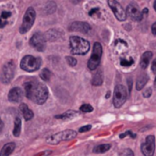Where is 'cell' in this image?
Returning <instances> with one entry per match:
<instances>
[{"label":"cell","instance_id":"cell-31","mask_svg":"<svg viewBox=\"0 0 156 156\" xmlns=\"http://www.w3.org/2000/svg\"><path fill=\"white\" fill-rule=\"evenodd\" d=\"M90 129H91V125H85V126L80 128L79 132L80 133H86V132H89Z\"/></svg>","mask_w":156,"mask_h":156},{"label":"cell","instance_id":"cell-9","mask_svg":"<svg viewBox=\"0 0 156 156\" xmlns=\"http://www.w3.org/2000/svg\"><path fill=\"white\" fill-rule=\"evenodd\" d=\"M142 153L144 156H154L155 152V138L154 135L146 137L145 142L141 146Z\"/></svg>","mask_w":156,"mask_h":156},{"label":"cell","instance_id":"cell-38","mask_svg":"<svg viewBox=\"0 0 156 156\" xmlns=\"http://www.w3.org/2000/svg\"><path fill=\"white\" fill-rule=\"evenodd\" d=\"M154 9H155V11H156V1L154 2Z\"/></svg>","mask_w":156,"mask_h":156},{"label":"cell","instance_id":"cell-21","mask_svg":"<svg viewBox=\"0 0 156 156\" xmlns=\"http://www.w3.org/2000/svg\"><path fill=\"white\" fill-rule=\"evenodd\" d=\"M149 78L146 74H142L139 76V78L137 79L136 81V90H141L142 89L144 88V86L146 85L147 81H148Z\"/></svg>","mask_w":156,"mask_h":156},{"label":"cell","instance_id":"cell-40","mask_svg":"<svg viewBox=\"0 0 156 156\" xmlns=\"http://www.w3.org/2000/svg\"><path fill=\"white\" fill-rule=\"evenodd\" d=\"M110 97V92H108V94H107V98H109Z\"/></svg>","mask_w":156,"mask_h":156},{"label":"cell","instance_id":"cell-32","mask_svg":"<svg viewBox=\"0 0 156 156\" xmlns=\"http://www.w3.org/2000/svg\"><path fill=\"white\" fill-rule=\"evenodd\" d=\"M151 95H152V89L151 88H148L144 91V98H149Z\"/></svg>","mask_w":156,"mask_h":156},{"label":"cell","instance_id":"cell-30","mask_svg":"<svg viewBox=\"0 0 156 156\" xmlns=\"http://www.w3.org/2000/svg\"><path fill=\"white\" fill-rule=\"evenodd\" d=\"M66 59H67V62H68V64H69V66L74 67V66L77 65V59H76V58H72V57H67Z\"/></svg>","mask_w":156,"mask_h":156},{"label":"cell","instance_id":"cell-27","mask_svg":"<svg viewBox=\"0 0 156 156\" xmlns=\"http://www.w3.org/2000/svg\"><path fill=\"white\" fill-rule=\"evenodd\" d=\"M92 84L94 86H101L102 84V76L101 73H96L92 79Z\"/></svg>","mask_w":156,"mask_h":156},{"label":"cell","instance_id":"cell-18","mask_svg":"<svg viewBox=\"0 0 156 156\" xmlns=\"http://www.w3.org/2000/svg\"><path fill=\"white\" fill-rule=\"evenodd\" d=\"M152 58H153V53L151 51H145L142 55V58H141V62H140L141 68L144 69H147Z\"/></svg>","mask_w":156,"mask_h":156},{"label":"cell","instance_id":"cell-14","mask_svg":"<svg viewBox=\"0 0 156 156\" xmlns=\"http://www.w3.org/2000/svg\"><path fill=\"white\" fill-rule=\"evenodd\" d=\"M23 97V91L20 88L15 87L8 93V100L11 102H19Z\"/></svg>","mask_w":156,"mask_h":156},{"label":"cell","instance_id":"cell-7","mask_svg":"<svg viewBox=\"0 0 156 156\" xmlns=\"http://www.w3.org/2000/svg\"><path fill=\"white\" fill-rule=\"evenodd\" d=\"M15 75V64L13 61H8L3 66L0 74V80L4 84H8L11 82Z\"/></svg>","mask_w":156,"mask_h":156},{"label":"cell","instance_id":"cell-25","mask_svg":"<svg viewBox=\"0 0 156 156\" xmlns=\"http://www.w3.org/2000/svg\"><path fill=\"white\" fill-rule=\"evenodd\" d=\"M110 149H111L110 144H101V145H97L94 147L93 153L94 154H103V153H106L107 151H109Z\"/></svg>","mask_w":156,"mask_h":156},{"label":"cell","instance_id":"cell-5","mask_svg":"<svg viewBox=\"0 0 156 156\" xmlns=\"http://www.w3.org/2000/svg\"><path fill=\"white\" fill-rule=\"evenodd\" d=\"M101 56H102V47L99 42H96L93 45L92 54L88 61V68L90 70H95L98 68L101 62Z\"/></svg>","mask_w":156,"mask_h":156},{"label":"cell","instance_id":"cell-24","mask_svg":"<svg viewBox=\"0 0 156 156\" xmlns=\"http://www.w3.org/2000/svg\"><path fill=\"white\" fill-rule=\"evenodd\" d=\"M56 7H57V5H56L55 2H52V1L48 2L46 4V5L44 6V12L47 15H50L56 11Z\"/></svg>","mask_w":156,"mask_h":156},{"label":"cell","instance_id":"cell-33","mask_svg":"<svg viewBox=\"0 0 156 156\" xmlns=\"http://www.w3.org/2000/svg\"><path fill=\"white\" fill-rule=\"evenodd\" d=\"M123 154H124V156H134L133 152L131 149H127V150H125Z\"/></svg>","mask_w":156,"mask_h":156},{"label":"cell","instance_id":"cell-37","mask_svg":"<svg viewBox=\"0 0 156 156\" xmlns=\"http://www.w3.org/2000/svg\"><path fill=\"white\" fill-rule=\"evenodd\" d=\"M3 126H4L3 122H2V120L0 119V132H1V131H2V129H3Z\"/></svg>","mask_w":156,"mask_h":156},{"label":"cell","instance_id":"cell-1","mask_svg":"<svg viewBox=\"0 0 156 156\" xmlns=\"http://www.w3.org/2000/svg\"><path fill=\"white\" fill-rule=\"evenodd\" d=\"M69 48L74 55H85L90 50V43L80 37L73 36L69 38Z\"/></svg>","mask_w":156,"mask_h":156},{"label":"cell","instance_id":"cell-11","mask_svg":"<svg viewBox=\"0 0 156 156\" xmlns=\"http://www.w3.org/2000/svg\"><path fill=\"white\" fill-rule=\"evenodd\" d=\"M46 41L47 40L45 38V36L42 35L40 32H37L32 36L30 39V45L35 49L41 52V51H44L46 48Z\"/></svg>","mask_w":156,"mask_h":156},{"label":"cell","instance_id":"cell-34","mask_svg":"<svg viewBox=\"0 0 156 156\" xmlns=\"http://www.w3.org/2000/svg\"><path fill=\"white\" fill-rule=\"evenodd\" d=\"M99 11H100V9H99L98 7H95V8H92V9H91L90 11V13H89V15L92 16H93V15H94L95 13H97V12H99Z\"/></svg>","mask_w":156,"mask_h":156},{"label":"cell","instance_id":"cell-19","mask_svg":"<svg viewBox=\"0 0 156 156\" xmlns=\"http://www.w3.org/2000/svg\"><path fill=\"white\" fill-rule=\"evenodd\" d=\"M19 110H20V112H22L23 117H24V119H25L26 121H30V120L33 118L34 113H33V112L27 107V104L21 103L20 106H19Z\"/></svg>","mask_w":156,"mask_h":156},{"label":"cell","instance_id":"cell-2","mask_svg":"<svg viewBox=\"0 0 156 156\" xmlns=\"http://www.w3.org/2000/svg\"><path fill=\"white\" fill-rule=\"evenodd\" d=\"M41 63H42V60L40 58H35L31 55H27L22 58L20 62V67L25 71L33 72V71L37 70L40 68Z\"/></svg>","mask_w":156,"mask_h":156},{"label":"cell","instance_id":"cell-39","mask_svg":"<svg viewBox=\"0 0 156 156\" xmlns=\"http://www.w3.org/2000/svg\"><path fill=\"white\" fill-rule=\"evenodd\" d=\"M154 88L156 89V77H155V80H154Z\"/></svg>","mask_w":156,"mask_h":156},{"label":"cell","instance_id":"cell-12","mask_svg":"<svg viewBox=\"0 0 156 156\" xmlns=\"http://www.w3.org/2000/svg\"><path fill=\"white\" fill-rule=\"evenodd\" d=\"M126 14L133 21H142L144 18L143 11H141L135 3H131L128 5L126 9Z\"/></svg>","mask_w":156,"mask_h":156},{"label":"cell","instance_id":"cell-15","mask_svg":"<svg viewBox=\"0 0 156 156\" xmlns=\"http://www.w3.org/2000/svg\"><path fill=\"white\" fill-rule=\"evenodd\" d=\"M38 82L37 81H27L24 84V88H25V93L27 99L29 100H33V95L35 92V90L37 88Z\"/></svg>","mask_w":156,"mask_h":156},{"label":"cell","instance_id":"cell-36","mask_svg":"<svg viewBox=\"0 0 156 156\" xmlns=\"http://www.w3.org/2000/svg\"><path fill=\"white\" fill-rule=\"evenodd\" d=\"M152 32H153V34L156 36V22L155 23H154L153 24V26H152Z\"/></svg>","mask_w":156,"mask_h":156},{"label":"cell","instance_id":"cell-26","mask_svg":"<svg viewBox=\"0 0 156 156\" xmlns=\"http://www.w3.org/2000/svg\"><path fill=\"white\" fill-rule=\"evenodd\" d=\"M39 77H40L43 80L48 81L49 79H50V77H51V72H50L48 69H44L40 72Z\"/></svg>","mask_w":156,"mask_h":156},{"label":"cell","instance_id":"cell-4","mask_svg":"<svg viewBox=\"0 0 156 156\" xmlns=\"http://www.w3.org/2000/svg\"><path fill=\"white\" fill-rule=\"evenodd\" d=\"M128 97L127 88L123 85H117L113 92V105L115 108H121L126 101Z\"/></svg>","mask_w":156,"mask_h":156},{"label":"cell","instance_id":"cell-20","mask_svg":"<svg viewBox=\"0 0 156 156\" xmlns=\"http://www.w3.org/2000/svg\"><path fill=\"white\" fill-rule=\"evenodd\" d=\"M15 144L14 143H9L6 144L5 145L3 146L1 152H0V156H9L15 150Z\"/></svg>","mask_w":156,"mask_h":156},{"label":"cell","instance_id":"cell-13","mask_svg":"<svg viewBox=\"0 0 156 156\" xmlns=\"http://www.w3.org/2000/svg\"><path fill=\"white\" fill-rule=\"evenodd\" d=\"M69 30L71 31H78L81 33H88L90 31L91 27L87 22H73L69 26Z\"/></svg>","mask_w":156,"mask_h":156},{"label":"cell","instance_id":"cell-16","mask_svg":"<svg viewBox=\"0 0 156 156\" xmlns=\"http://www.w3.org/2000/svg\"><path fill=\"white\" fill-rule=\"evenodd\" d=\"M44 36L48 41H56L61 37V33L58 29H49L45 33Z\"/></svg>","mask_w":156,"mask_h":156},{"label":"cell","instance_id":"cell-28","mask_svg":"<svg viewBox=\"0 0 156 156\" xmlns=\"http://www.w3.org/2000/svg\"><path fill=\"white\" fill-rule=\"evenodd\" d=\"M134 63V60L132 58H121V65L123 67H129Z\"/></svg>","mask_w":156,"mask_h":156},{"label":"cell","instance_id":"cell-17","mask_svg":"<svg viewBox=\"0 0 156 156\" xmlns=\"http://www.w3.org/2000/svg\"><path fill=\"white\" fill-rule=\"evenodd\" d=\"M12 16H13V14L9 10H4L1 12V14H0V28H3L7 25V23L11 19Z\"/></svg>","mask_w":156,"mask_h":156},{"label":"cell","instance_id":"cell-22","mask_svg":"<svg viewBox=\"0 0 156 156\" xmlns=\"http://www.w3.org/2000/svg\"><path fill=\"white\" fill-rule=\"evenodd\" d=\"M78 114L77 112H74V111H69L63 114H60V115H57L55 116L56 119H60V120H70L72 119L74 116H76Z\"/></svg>","mask_w":156,"mask_h":156},{"label":"cell","instance_id":"cell-29","mask_svg":"<svg viewBox=\"0 0 156 156\" xmlns=\"http://www.w3.org/2000/svg\"><path fill=\"white\" fill-rule=\"evenodd\" d=\"M80 110L82 112H91L93 111V107L90 104H83L82 106H80Z\"/></svg>","mask_w":156,"mask_h":156},{"label":"cell","instance_id":"cell-10","mask_svg":"<svg viewBox=\"0 0 156 156\" xmlns=\"http://www.w3.org/2000/svg\"><path fill=\"white\" fill-rule=\"evenodd\" d=\"M108 4H109L111 9L112 10L114 16H116V18L119 21L126 20V17H127L126 11L124 10V8L122 6V5L119 2H117L115 0H110V1H108Z\"/></svg>","mask_w":156,"mask_h":156},{"label":"cell","instance_id":"cell-6","mask_svg":"<svg viewBox=\"0 0 156 156\" xmlns=\"http://www.w3.org/2000/svg\"><path fill=\"white\" fill-rule=\"evenodd\" d=\"M36 19V12L34 10L33 7H28L24 15V17H23V22H22V25L20 27V29H19V32L21 34H25L27 33L33 26L34 24V21Z\"/></svg>","mask_w":156,"mask_h":156},{"label":"cell","instance_id":"cell-35","mask_svg":"<svg viewBox=\"0 0 156 156\" xmlns=\"http://www.w3.org/2000/svg\"><path fill=\"white\" fill-rule=\"evenodd\" d=\"M152 70L154 73L156 74V58H154V60L153 61V64H152Z\"/></svg>","mask_w":156,"mask_h":156},{"label":"cell","instance_id":"cell-3","mask_svg":"<svg viewBox=\"0 0 156 156\" xmlns=\"http://www.w3.org/2000/svg\"><path fill=\"white\" fill-rule=\"evenodd\" d=\"M77 133L73 130H66L60 133H55L47 139V143L49 144H58L63 141H69L76 138Z\"/></svg>","mask_w":156,"mask_h":156},{"label":"cell","instance_id":"cell-8","mask_svg":"<svg viewBox=\"0 0 156 156\" xmlns=\"http://www.w3.org/2000/svg\"><path fill=\"white\" fill-rule=\"evenodd\" d=\"M48 98V90L47 86L44 85L43 83H37L32 101H35L36 103L41 105L46 102Z\"/></svg>","mask_w":156,"mask_h":156},{"label":"cell","instance_id":"cell-23","mask_svg":"<svg viewBox=\"0 0 156 156\" xmlns=\"http://www.w3.org/2000/svg\"><path fill=\"white\" fill-rule=\"evenodd\" d=\"M21 133V119L19 117H16L15 119V126L13 130V134L16 137H18Z\"/></svg>","mask_w":156,"mask_h":156}]
</instances>
